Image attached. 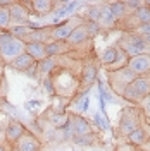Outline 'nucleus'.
<instances>
[{"instance_id":"1","label":"nucleus","mask_w":150,"mask_h":151,"mask_svg":"<svg viewBox=\"0 0 150 151\" xmlns=\"http://www.w3.org/2000/svg\"><path fill=\"white\" fill-rule=\"evenodd\" d=\"M24 52H26V43L24 41L10 36L9 31H0V58L5 64H10L14 58L23 55Z\"/></svg>"},{"instance_id":"2","label":"nucleus","mask_w":150,"mask_h":151,"mask_svg":"<svg viewBox=\"0 0 150 151\" xmlns=\"http://www.w3.org/2000/svg\"><path fill=\"white\" fill-rule=\"evenodd\" d=\"M54 83V89L60 98H69L76 93V89L79 88V79L76 77L73 70H59L57 76L50 77Z\"/></svg>"},{"instance_id":"3","label":"nucleus","mask_w":150,"mask_h":151,"mask_svg":"<svg viewBox=\"0 0 150 151\" xmlns=\"http://www.w3.org/2000/svg\"><path fill=\"white\" fill-rule=\"evenodd\" d=\"M143 122V113L140 106H126L121 112L119 124H117V131L122 137H128L135 129H138Z\"/></svg>"},{"instance_id":"4","label":"nucleus","mask_w":150,"mask_h":151,"mask_svg":"<svg viewBox=\"0 0 150 151\" xmlns=\"http://www.w3.org/2000/svg\"><path fill=\"white\" fill-rule=\"evenodd\" d=\"M116 47L121 48L128 57L141 55V53H147L150 50V47L147 45V41L140 35H136V33H124Z\"/></svg>"},{"instance_id":"5","label":"nucleus","mask_w":150,"mask_h":151,"mask_svg":"<svg viewBox=\"0 0 150 151\" xmlns=\"http://www.w3.org/2000/svg\"><path fill=\"white\" fill-rule=\"evenodd\" d=\"M79 24H83V19L79 16H71V17L60 21L57 26H52V29H50V41H67L71 33Z\"/></svg>"},{"instance_id":"6","label":"nucleus","mask_w":150,"mask_h":151,"mask_svg":"<svg viewBox=\"0 0 150 151\" xmlns=\"http://www.w3.org/2000/svg\"><path fill=\"white\" fill-rule=\"evenodd\" d=\"M136 77H138V76L135 74L133 70H130L128 67H122V69H119V70L109 72V86H111L112 93L122 96L124 89H126V86L131 84Z\"/></svg>"},{"instance_id":"7","label":"nucleus","mask_w":150,"mask_h":151,"mask_svg":"<svg viewBox=\"0 0 150 151\" xmlns=\"http://www.w3.org/2000/svg\"><path fill=\"white\" fill-rule=\"evenodd\" d=\"M149 93H150V89H149L147 77H136L131 84L126 86V89H124V93H122V98H124L126 101H130V103L140 105V101Z\"/></svg>"},{"instance_id":"8","label":"nucleus","mask_w":150,"mask_h":151,"mask_svg":"<svg viewBox=\"0 0 150 151\" xmlns=\"http://www.w3.org/2000/svg\"><path fill=\"white\" fill-rule=\"evenodd\" d=\"M9 12H10V24L14 26H29V16L31 10L24 2H14L9 5Z\"/></svg>"},{"instance_id":"9","label":"nucleus","mask_w":150,"mask_h":151,"mask_svg":"<svg viewBox=\"0 0 150 151\" xmlns=\"http://www.w3.org/2000/svg\"><path fill=\"white\" fill-rule=\"evenodd\" d=\"M128 69L133 70L138 77H145L147 74H150V53H141V55L130 57Z\"/></svg>"},{"instance_id":"10","label":"nucleus","mask_w":150,"mask_h":151,"mask_svg":"<svg viewBox=\"0 0 150 151\" xmlns=\"http://www.w3.org/2000/svg\"><path fill=\"white\" fill-rule=\"evenodd\" d=\"M24 134H26V127L19 122V120H9L7 127L4 129V137H5V141L9 142V144H12V146H14Z\"/></svg>"},{"instance_id":"11","label":"nucleus","mask_w":150,"mask_h":151,"mask_svg":"<svg viewBox=\"0 0 150 151\" xmlns=\"http://www.w3.org/2000/svg\"><path fill=\"white\" fill-rule=\"evenodd\" d=\"M69 122H71L73 132H74V137H81V136H86V134H92V132H93L90 122L84 119L83 115L69 113Z\"/></svg>"},{"instance_id":"12","label":"nucleus","mask_w":150,"mask_h":151,"mask_svg":"<svg viewBox=\"0 0 150 151\" xmlns=\"http://www.w3.org/2000/svg\"><path fill=\"white\" fill-rule=\"evenodd\" d=\"M98 76V67L95 65L93 62H86L81 67V74H79V86L81 88H90L97 81Z\"/></svg>"},{"instance_id":"13","label":"nucleus","mask_w":150,"mask_h":151,"mask_svg":"<svg viewBox=\"0 0 150 151\" xmlns=\"http://www.w3.org/2000/svg\"><path fill=\"white\" fill-rule=\"evenodd\" d=\"M40 146H42V142L38 141V137H35L31 132H26L17 142H16V151H40Z\"/></svg>"},{"instance_id":"14","label":"nucleus","mask_w":150,"mask_h":151,"mask_svg":"<svg viewBox=\"0 0 150 151\" xmlns=\"http://www.w3.org/2000/svg\"><path fill=\"white\" fill-rule=\"evenodd\" d=\"M97 24H98L100 29H114L116 26H117V21H116V17L112 16V12H111V9H109L107 4L102 5L100 17H98V21H97Z\"/></svg>"},{"instance_id":"15","label":"nucleus","mask_w":150,"mask_h":151,"mask_svg":"<svg viewBox=\"0 0 150 151\" xmlns=\"http://www.w3.org/2000/svg\"><path fill=\"white\" fill-rule=\"evenodd\" d=\"M26 5L31 7V10L38 14V16H45L48 12H52V10H55V2H52V0H31V2H24Z\"/></svg>"},{"instance_id":"16","label":"nucleus","mask_w":150,"mask_h":151,"mask_svg":"<svg viewBox=\"0 0 150 151\" xmlns=\"http://www.w3.org/2000/svg\"><path fill=\"white\" fill-rule=\"evenodd\" d=\"M57 69V62H55V57H47L43 60L36 62V76L40 77H48L54 70Z\"/></svg>"},{"instance_id":"17","label":"nucleus","mask_w":150,"mask_h":151,"mask_svg":"<svg viewBox=\"0 0 150 151\" xmlns=\"http://www.w3.org/2000/svg\"><path fill=\"white\" fill-rule=\"evenodd\" d=\"M90 36H88V33H86V28H84V22L83 24H79L78 28L71 33V36L67 38V45L69 47H78V45H83L84 41H88Z\"/></svg>"},{"instance_id":"18","label":"nucleus","mask_w":150,"mask_h":151,"mask_svg":"<svg viewBox=\"0 0 150 151\" xmlns=\"http://www.w3.org/2000/svg\"><path fill=\"white\" fill-rule=\"evenodd\" d=\"M50 29L52 28H36V29H31L26 43H43L47 45L50 41Z\"/></svg>"},{"instance_id":"19","label":"nucleus","mask_w":150,"mask_h":151,"mask_svg":"<svg viewBox=\"0 0 150 151\" xmlns=\"http://www.w3.org/2000/svg\"><path fill=\"white\" fill-rule=\"evenodd\" d=\"M26 53L33 57L35 62H40L43 58H47V45L43 43H26Z\"/></svg>"},{"instance_id":"20","label":"nucleus","mask_w":150,"mask_h":151,"mask_svg":"<svg viewBox=\"0 0 150 151\" xmlns=\"http://www.w3.org/2000/svg\"><path fill=\"white\" fill-rule=\"evenodd\" d=\"M35 64H36V62L33 60V57H31V55H28V53L24 52L23 55H19L17 58H14V60L10 62L9 65L12 67V69H16V70H21V72H26V70H28L29 67H33Z\"/></svg>"},{"instance_id":"21","label":"nucleus","mask_w":150,"mask_h":151,"mask_svg":"<svg viewBox=\"0 0 150 151\" xmlns=\"http://www.w3.org/2000/svg\"><path fill=\"white\" fill-rule=\"evenodd\" d=\"M69 50V45L66 41H48L47 43V55L48 57H59Z\"/></svg>"},{"instance_id":"22","label":"nucleus","mask_w":150,"mask_h":151,"mask_svg":"<svg viewBox=\"0 0 150 151\" xmlns=\"http://www.w3.org/2000/svg\"><path fill=\"white\" fill-rule=\"evenodd\" d=\"M147 137H149V136H147V131H145V129L140 125V127H138V129H135V131H133L131 134L126 137V139H128V142H130V144L136 146V148H140L141 144L147 141Z\"/></svg>"},{"instance_id":"23","label":"nucleus","mask_w":150,"mask_h":151,"mask_svg":"<svg viewBox=\"0 0 150 151\" xmlns=\"http://www.w3.org/2000/svg\"><path fill=\"white\" fill-rule=\"evenodd\" d=\"M107 5H109L111 12H112V16L116 17V21H122L128 16V9H126L124 2H109Z\"/></svg>"},{"instance_id":"24","label":"nucleus","mask_w":150,"mask_h":151,"mask_svg":"<svg viewBox=\"0 0 150 151\" xmlns=\"http://www.w3.org/2000/svg\"><path fill=\"white\" fill-rule=\"evenodd\" d=\"M128 62H130V57L126 55L121 48H117L116 60H114L112 65H109L107 69H109V72H114V70H119V69H122V67H128Z\"/></svg>"},{"instance_id":"25","label":"nucleus","mask_w":150,"mask_h":151,"mask_svg":"<svg viewBox=\"0 0 150 151\" xmlns=\"http://www.w3.org/2000/svg\"><path fill=\"white\" fill-rule=\"evenodd\" d=\"M31 26H10L9 29V35L14 38H17V40H21V41H24L26 43V40H28L29 33H31Z\"/></svg>"},{"instance_id":"26","label":"nucleus","mask_w":150,"mask_h":151,"mask_svg":"<svg viewBox=\"0 0 150 151\" xmlns=\"http://www.w3.org/2000/svg\"><path fill=\"white\" fill-rule=\"evenodd\" d=\"M116 55H117V47H107L100 55V64L105 67L112 65L114 60H116Z\"/></svg>"},{"instance_id":"27","label":"nucleus","mask_w":150,"mask_h":151,"mask_svg":"<svg viewBox=\"0 0 150 151\" xmlns=\"http://www.w3.org/2000/svg\"><path fill=\"white\" fill-rule=\"evenodd\" d=\"M133 17H135V21H136L138 24H149L150 22V7L143 4L138 10L133 12Z\"/></svg>"},{"instance_id":"28","label":"nucleus","mask_w":150,"mask_h":151,"mask_svg":"<svg viewBox=\"0 0 150 151\" xmlns=\"http://www.w3.org/2000/svg\"><path fill=\"white\" fill-rule=\"evenodd\" d=\"M71 108L74 110L76 115H83L86 110H88V94L86 93H79V98H78V101L76 103L71 105Z\"/></svg>"},{"instance_id":"29","label":"nucleus","mask_w":150,"mask_h":151,"mask_svg":"<svg viewBox=\"0 0 150 151\" xmlns=\"http://www.w3.org/2000/svg\"><path fill=\"white\" fill-rule=\"evenodd\" d=\"M100 10H102V5H98V4L88 5L86 10H84V17H86V21H90V22H97L98 17H100Z\"/></svg>"},{"instance_id":"30","label":"nucleus","mask_w":150,"mask_h":151,"mask_svg":"<svg viewBox=\"0 0 150 151\" xmlns=\"http://www.w3.org/2000/svg\"><path fill=\"white\" fill-rule=\"evenodd\" d=\"M10 12L9 7H0V31H9L10 29Z\"/></svg>"},{"instance_id":"31","label":"nucleus","mask_w":150,"mask_h":151,"mask_svg":"<svg viewBox=\"0 0 150 151\" xmlns=\"http://www.w3.org/2000/svg\"><path fill=\"white\" fill-rule=\"evenodd\" d=\"M95 141H97V136L93 132L86 134V136H81V137H74V142L78 146H92V144H95Z\"/></svg>"},{"instance_id":"32","label":"nucleus","mask_w":150,"mask_h":151,"mask_svg":"<svg viewBox=\"0 0 150 151\" xmlns=\"http://www.w3.org/2000/svg\"><path fill=\"white\" fill-rule=\"evenodd\" d=\"M84 28H86V33H88V36H90V38L97 36V35L100 33V28H98V24H97V22L84 21Z\"/></svg>"},{"instance_id":"33","label":"nucleus","mask_w":150,"mask_h":151,"mask_svg":"<svg viewBox=\"0 0 150 151\" xmlns=\"http://www.w3.org/2000/svg\"><path fill=\"white\" fill-rule=\"evenodd\" d=\"M93 122L97 124V127H100L102 131H109V124H107V117H102L98 113L93 115Z\"/></svg>"},{"instance_id":"34","label":"nucleus","mask_w":150,"mask_h":151,"mask_svg":"<svg viewBox=\"0 0 150 151\" xmlns=\"http://www.w3.org/2000/svg\"><path fill=\"white\" fill-rule=\"evenodd\" d=\"M133 33H136V35H140L141 38H145V36H150V22H149V24H138L136 28L133 29Z\"/></svg>"},{"instance_id":"35","label":"nucleus","mask_w":150,"mask_h":151,"mask_svg":"<svg viewBox=\"0 0 150 151\" xmlns=\"http://www.w3.org/2000/svg\"><path fill=\"white\" fill-rule=\"evenodd\" d=\"M140 110H141V113H143V117L150 115V93L140 101Z\"/></svg>"},{"instance_id":"36","label":"nucleus","mask_w":150,"mask_h":151,"mask_svg":"<svg viewBox=\"0 0 150 151\" xmlns=\"http://www.w3.org/2000/svg\"><path fill=\"white\" fill-rule=\"evenodd\" d=\"M143 4H145V2H140V0H124V5H126L128 12H130V10H133V12L138 10Z\"/></svg>"},{"instance_id":"37","label":"nucleus","mask_w":150,"mask_h":151,"mask_svg":"<svg viewBox=\"0 0 150 151\" xmlns=\"http://www.w3.org/2000/svg\"><path fill=\"white\" fill-rule=\"evenodd\" d=\"M116 151H140V148L133 146V144H130V142H121V144L116 146Z\"/></svg>"},{"instance_id":"38","label":"nucleus","mask_w":150,"mask_h":151,"mask_svg":"<svg viewBox=\"0 0 150 151\" xmlns=\"http://www.w3.org/2000/svg\"><path fill=\"white\" fill-rule=\"evenodd\" d=\"M43 86H45V89H47L48 94H55L54 83H52V79H50V77H45V79H43Z\"/></svg>"},{"instance_id":"39","label":"nucleus","mask_w":150,"mask_h":151,"mask_svg":"<svg viewBox=\"0 0 150 151\" xmlns=\"http://www.w3.org/2000/svg\"><path fill=\"white\" fill-rule=\"evenodd\" d=\"M26 74H28L29 77H36V64H35L33 67H29L28 70H26Z\"/></svg>"},{"instance_id":"40","label":"nucleus","mask_w":150,"mask_h":151,"mask_svg":"<svg viewBox=\"0 0 150 151\" xmlns=\"http://www.w3.org/2000/svg\"><path fill=\"white\" fill-rule=\"evenodd\" d=\"M38 105H40V101H38V100H31V101H28V103H26V108H28V110H31V108H35V106H38Z\"/></svg>"},{"instance_id":"41","label":"nucleus","mask_w":150,"mask_h":151,"mask_svg":"<svg viewBox=\"0 0 150 151\" xmlns=\"http://www.w3.org/2000/svg\"><path fill=\"white\" fill-rule=\"evenodd\" d=\"M140 150L141 151H150V137H147V141L140 146Z\"/></svg>"},{"instance_id":"42","label":"nucleus","mask_w":150,"mask_h":151,"mask_svg":"<svg viewBox=\"0 0 150 151\" xmlns=\"http://www.w3.org/2000/svg\"><path fill=\"white\" fill-rule=\"evenodd\" d=\"M143 40L147 41V45H149V47H150V36H145V38H143Z\"/></svg>"},{"instance_id":"43","label":"nucleus","mask_w":150,"mask_h":151,"mask_svg":"<svg viewBox=\"0 0 150 151\" xmlns=\"http://www.w3.org/2000/svg\"><path fill=\"white\" fill-rule=\"evenodd\" d=\"M145 77H147V83H149V89H150V74H147Z\"/></svg>"},{"instance_id":"44","label":"nucleus","mask_w":150,"mask_h":151,"mask_svg":"<svg viewBox=\"0 0 150 151\" xmlns=\"http://www.w3.org/2000/svg\"><path fill=\"white\" fill-rule=\"evenodd\" d=\"M0 151H7V148H5L4 144H0Z\"/></svg>"},{"instance_id":"45","label":"nucleus","mask_w":150,"mask_h":151,"mask_svg":"<svg viewBox=\"0 0 150 151\" xmlns=\"http://www.w3.org/2000/svg\"><path fill=\"white\" fill-rule=\"evenodd\" d=\"M0 100H2V79H0Z\"/></svg>"},{"instance_id":"46","label":"nucleus","mask_w":150,"mask_h":151,"mask_svg":"<svg viewBox=\"0 0 150 151\" xmlns=\"http://www.w3.org/2000/svg\"><path fill=\"white\" fill-rule=\"evenodd\" d=\"M145 119H149V120H150V115H147V117H145Z\"/></svg>"},{"instance_id":"47","label":"nucleus","mask_w":150,"mask_h":151,"mask_svg":"<svg viewBox=\"0 0 150 151\" xmlns=\"http://www.w3.org/2000/svg\"><path fill=\"white\" fill-rule=\"evenodd\" d=\"M10 151H16V150H14V148H12V150H10Z\"/></svg>"}]
</instances>
